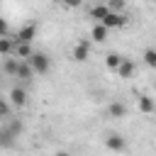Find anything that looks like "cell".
<instances>
[{
  "instance_id": "6da1fadb",
  "label": "cell",
  "mask_w": 156,
  "mask_h": 156,
  "mask_svg": "<svg viewBox=\"0 0 156 156\" xmlns=\"http://www.w3.org/2000/svg\"><path fill=\"white\" fill-rule=\"evenodd\" d=\"M34 37H37V24L34 22H29V24H24V27H20L17 32H15V44H32L34 41Z\"/></svg>"
},
{
  "instance_id": "7a4b0ae2",
  "label": "cell",
  "mask_w": 156,
  "mask_h": 156,
  "mask_svg": "<svg viewBox=\"0 0 156 156\" xmlns=\"http://www.w3.org/2000/svg\"><path fill=\"white\" fill-rule=\"evenodd\" d=\"M29 66H32V71H34V73L44 76V73H49L51 61H49V56H46L44 51H34V56L29 58Z\"/></svg>"
},
{
  "instance_id": "3957f363",
  "label": "cell",
  "mask_w": 156,
  "mask_h": 156,
  "mask_svg": "<svg viewBox=\"0 0 156 156\" xmlns=\"http://www.w3.org/2000/svg\"><path fill=\"white\" fill-rule=\"evenodd\" d=\"M105 146H107L110 151H115V154H122V151L127 149V139H124L122 134H107V136H105Z\"/></svg>"
},
{
  "instance_id": "277c9868",
  "label": "cell",
  "mask_w": 156,
  "mask_h": 156,
  "mask_svg": "<svg viewBox=\"0 0 156 156\" xmlns=\"http://www.w3.org/2000/svg\"><path fill=\"white\" fill-rule=\"evenodd\" d=\"M15 141H17V134L7 124H0V149H10L15 146Z\"/></svg>"
},
{
  "instance_id": "5b68a950",
  "label": "cell",
  "mask_w": 156,
  "mask_h": 156,
  "mask_svg": "<svg viewBox=\"0 0 156 156\" xmlns=\"http://www.w3.org/2000/svg\"><path fill=\"white\" fill-rule=\"evenodd\" d=\"M10 105H12V107H24V105H27V90L20 88V85H15V88L10 90Z\"/></svg>"
},
{
  "instance_id": "8992f818",
  "label": "cell",
  "mask_w": 156,
  "mask_h": 156,
  "mask_svg": "<svg viewBox=\"0 0 156 156\" xmlns=\"http://www.w3.org/2000/svg\"><path fill=\"white\" fill-rule=\"evenodd\" d=\"M102 27H107V29H119V27H124L127 24V15H117V12H110L107 17H105V22H100Z\"/></svg>"
},
{
  "instance_id": "52a82bcc",
  "label": "cell",
  "mask_w": 156,
  "mask_h": 156,
  "mask_svg": "<svg viewBox=\"0 0 156 156\" xmlns=\"http://www.w3.org/2000/svg\"><path fill=\"white\" fill-rule=\"evenodd\" d=\"M88 56H90V44L88 41H78L73 46V58L76 61H88Z\"/></svg>"
},
{
  "instance_id": "ba28073f",
  "label": "cell",
  "mask_w": 156,
  "mask_h": 156,
  "mask_svg": "<svg viewBox=\"0 0 156 156\" xmlns=\"http://www.w3.org/2000/svg\"><path fill=\"white\" fill-rule=\"evenodd\" d=\"M107 15H110V7H107V5H93V7H90V17L95 20V24L105 22Z\"/></svg>"
},
{
  "instance_id": "9c48e42d",
  "label": "cell",
  "mask_w": 156,
  "mask_h": 156,
  "mask_svg": "<svg viewBox=\"0 0 156 156\" xmlns=\"http://www.w3.org/2000/svg\"><path fill=\"white\" fill-rule=\"evenodd\" d=\"M134 71H136V66H134V61H129V58H124L122 61V66L115 71L117 73V78H132L134 76Z\"/></svg>"
},
{
  "instance_id": "30bf717a",
  "label": "cell",
  "mask_w": 156,
  "mask_h": 156,
  "mask_svg": "<svg viewBox=\"0 0 156 156\" xmlns=\"http://www.w3.org/2000/svg\"><path fill=\"white\" fill-rule=\"evenodd\" d=\"M122 61H124V56L117 54V51H110V54L105 56V66H107L110 71H117V68L122 66Z\"/></svg>"
},
{
  "instance_id": "8fae6325",
  "label": "cell",
  "mask_w": 156,
  "mask_h": 156,
  "mask_svg": "<svg viewBox=\"0 0 156 156\" xmlns=\"http://www.w3.org/2000/svg\"><path fill=\"white\" fill-rule=\"evenodd\" d=\"M107 115H110V117H115V119H122V117L127 115V107H124V102H119V100L110 102V107H107Z\"/></svg>"
},
{
  "instance_id": "7c38bea8",
  "label": "cell",
  "mask_w": 156,
  "mask_h": 156,
  "mask_svg": "<svg viewBox=\"0 0 156 156\" xmlns=\"http://www.w3.org/2000/svg\"><path fill=\"white\" fill-rule=\"evenodd\" d=\"M107 32H110L107 27H102V24H93V29H90V39L98 41V44H100V41H107Z\"/></svg>"
},
{
  "instance_id": "4fadbf2b",
  "label": "cell",
  "mask_w": 156,
  "mask_h": 156,
  "mask_svg": "<svg viewBox=\"0 0 156 156\" xmlns=\"http://www.w3.org/2000/svg\"><path fill=\"white\" fill-rule=\"evenodd\" d=\"M32 76H34V71H32L29 61H20V66H17V76H15V78H20V80H32Z\"/></svg>"
},
{
  "instance_id": "5bb4252c",
  "label": "cell",
  "mask_w": 156,
  "mask_h": 156,
  "mask_svg": "<svg viewBox=\"0 0 156 156\" xmlns=\"http://www.w3.org/2000/svg\"><path fill=\"white\" fill-rule=\"evenodd\" d=\"M139 110H141L144 115L156 112V102H154V98H149V95H139Z\"/></svg>"
},
{
  "instance_id": "9a60e30c",
  "label": "cell",
  "mask_w": 156,
  "mask_h": 156,
  "mask_svg": "<svg viewBox=\"0 0 156 156\" xmlns=\"http://www.w3.org/2000/svg\"><path fill=\"white\" fill-rule=\"evenodd\" d=\"M15 54V39H10V37H5V39H0V56H12Z\"/></svg>"
},
{
  "instance_id": "2e32d148",
  "label": "cell",
  "mask_w": 156,
  "mask_h": 156,
  "mask_svg": "<svg viewBox=\"0 0 156 156\" xmlns=\"http://www.w3.org/2000/svg\"><path fill=\"white\" fill-rule=\"evenodd\" d=\"M10 117H12V105H10V100L0 98V122L5 124V122H7Z\"/></svg>"
},
{
  "instance_id": "e0dca14e",
  "label": "cell",
  "mask_w": 156,
  "mask_h": 156,
  "mask_svg": "<svg viewBox=\"0 0 156 156\" xmlns=\"http://www.w3.org/2000/svg\"><path fill=\"white\" fill-rule=\"evenodd\" d=\"M17 66H20V61H17L15 56H10V58H5V63H2V73H7V76H17Z\"/></svg>"
},
{
  "instance_id": "ac0fdd59",
  "label": "cell",
  "mask_w": 156,
  "mask_h": 156,
  "mask_svg": "<svg viewBox=\"0 0 156 156\" xmlns=\"http://www.w3.org/2000/svg\"><path fill=\"white\" fill-rule=\"evenodd\" d=\"M144 63L149 66V68H156V49L154 46H149V49H144Z\"/></svg>"
},
{
  "instance_id": "d6986e66",
  "label": "cell",
  "mask_w": 156,
  "mask_h": 156,
  "mask_svg": "<svg viewBox=\"0 0 156 156\" xmlns=\"http://www.w3.org/2000/svg\"><path fill=\"white\" fill-rule=\"evenodd\" d=\"M107 7H110V12H117V15H122V10H124V2H122V0H110V2H107Z\"/></svg>"
},
{
  "instance_id": "ffe728a7",
  "label": "cell",
  "mask_w": 156,
  "mask_h": 156,
  "mask_svg": "<svg viewBox=\"0 0 156 156\" xmlns=\"http://www.w3.org/2000/svg\"><path fill=\"white\" fill-rule=\"evenodd\" d=\"M7 34H10V27H7V20H2V17H0V39H5Z\"/></svg>"
},
{
  "instance_id": "44dd1931",
  "label": "cell",
  "mask_w": 156,
  "mask_h": 156,
  "mask_svg": "<svg viewBox=\"0 0 156 156\" xmlns=\"http://www.w3.org/2000/svg\"><path fill=\"white\" fill-rule=\"evenodd\" d=\"M54 156H71V154H66V151H56Z\"/></svg>"
},
{
  "instance_id": "7402d4cb",
  "label": "cell",
  "mask_w": 156,
  "mask_h": 156,
  "mask_svg": "<svg viewBox=\"0 0 156 156\" xmlns=\"http://www.w3.org/2000/svg\"><path fill=\"white\" fill-rule=\"evenodd\" d=\"M0 83H2V78H0Z\"/></svg>"
},
{
  "instance_id": "603a6c76",
  "label": "cell",
  "mask_w": 156,
  "mask_h": 156,
  "mask_svg": "<svg viewBox=\"0 0 156 156\" xmlns=\"http://www.w3.org/2000/svg\"><path fill=\"white\" fill-rule=\"evenodd\" d=\"M154 115H156V112H154Z\"/></svg>"
}]
</instances>
